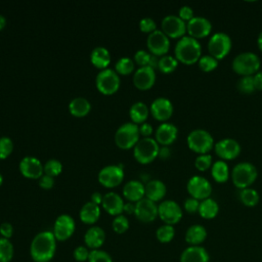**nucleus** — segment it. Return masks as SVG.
I'll return each instance as SVG.
<instances>
[{
    "label": "nucleus",
    "instance_id": "33",
    "mask_svg": "<svg viewBox=\"0 0 262 262\" xmlns=\"http://www.w3.org/2000/svg\"><path fill=\"white\" fill-rule=\"evenodd\" d=\"M211 175L217 183H225L229 178V167L225 161L218 160L211 167Z\"/></svg>",
    "mask_w": 262,
    "mask_h": 262
},
{
    "label": "nucleus",
    "instance_id": "51",
    "mask_svg": "<svg viewBox=\"0 0 262 262\" xmlns=\"http://www.w3.org/2000/svg\"><path fill=\"white\" fill-rule=\"evenodd\" d=\"M178 16L184 21H189L194 16L193 15V10L190 6L183 5L178 10Z\"/></svg>",
    "mask_w": 262,
    "mask_h": 262
},
{
    "label": "nucleus",
    "instance_id": "58",
    "mask_svg": "<svg viewBox=\"0 0 262 262\" xmlns=\"http://www.w3.org/2000/svg\"><path fill=\"white\" fill-rule=\"evenodd\" d=\"M134 209H135V204H133L132 202H127L124 204L123 211H125L126 213L132 214V213H134Z\"/></svg>",
    "mask_w": 262,
    "mask_h": 262
},
{
    "label": "nucleus",
    "instance_id": "12",
    "mask_svg": "<svg viewBox=\"0 0 262 262\" xmlns=\"http://www.w3.org/2000/svg\"><path fill=\"white\" fill-rule=\"evenodd\" d=\"M75 228L74 218L69 214H60L54 221L52 232L57 242H66L73 235Z\"/></svg>",
    "mask_w": 262,
    "mask_h": 262
},
{
    "label": "nucleus",
    "instance_id": "38",
    "mask_svg": "<svg viewBox=\"0 0 262 262\" xmlns=\"http://www.w3.org/2000/svg\"><path fill=\"white\" fill-rule=\"evenodd\" d=\"M178 66V60L172 55H163L159 58L158 69L164 74H170L176 70Z\"/></svg>",
    "mask_w": 262,
    "mask_h": 262
},
{
    "label": "nucleus",
    "instance_id": "35",
    "mask_svg": "<svg viewBox=\"0 0 262 262\" xmlns=\"http://www.w3.org/2000/svg\"><path fill=\"white\" fill-rule=\"evenodd\" d=\"M238 199L241 203L246 207H255L260 201V195L258 191L254 188H245L241 189L238 192Z\"/></svg>",
    "mask_w": 262,
    "mask_h": 262
},
{
    "label": "nucleus",
    "instance_id": "60",
    "mask_svg": "<svg viewBox=\"0 0 262 262\" xmlns=\"http://www.w3.org/2000/svg\"><path fill=\"white\" fill-rule=\"evenodd\" d=\"M257 45L259 50L262 52V31L259 33L258 37H257Z\"/></svg>",
    "mask_w": 262,
    "mask_h": 262
},
{
    "label": "nucleus",
    "instance_id": "25",
    "mask_svg": "<svg viewBox=\"0 0 262 262\" xmlns=\"http://www.w3.org/2000/svg\"><path fill=\"white\" fill-rule=\"evenodd\" d=\"M105 241V232L104 230L97 225H93L89 227L84 234V243L85 246L89 250L100 249Z\"/></svg>",
    "mask_w": 262,
    "mask_h": 262
},
{
    "label": "nucleus",
    "instance_id": "20",
    "mask_svg": "<svg viewBox=\"0 0 262 262\" xmlns=\"http://www.w3.org/2000/svg\"><path fill=\"white\" fill-rule=\"evenodd\" d=\"M156 82V72L149 66L139 67L133 74V83L140 90L149 89Z\"/></svg>",
    "mask_w": 262,
    "mask_h": 262
},
{
    "label": "nucleus",
    "instance_id": "17",
    "mask_svg": "<svg viewBox=\"0 0 262 262\" xmlns=\"http://www.w3.org/2000/svg\"><path fill=\"white\" fill-rule=\"evenodd\" d=\"M134 214L141 222H152L158 217V205L156 202L144 196L135 203Z\"/></svg>",
    "mask_w": 262,
    "mask_h": 262
},
{
    "label": "nucleus",
    "instance_id": "45",
    "mask_svg": "<svg viewBox=\"0 0 262 262\" xmlns=\"http://www.w3.org/2000/svg\"><path fill=\"white\" fill-rule=\"evenodd\" d=\"M44 172H45V174H47V175H50V176H56V175H58L60 172H61V170H62V165H61V163L58 161V160H56V159H49L46 163H45V165H44Z\"/></svg>",
    "mask_w": 262,
    "mask_h": 262
},
{
    "label": "nucleus",
    "instance_id": "32",
    "mask_svg": "<svg viewBox=\"0 0 262 262\" xmlns=\"http://www.w3.org/2000/svg\"><path fill=\"white\" fill-rule=\"evenodd\" d=\"M198 213L203 219H206V220L214 219L219 213V205L215 200L211 198L206 199L200 202Z\"/></svg>",
    "mask_w": 262,
    "mask_h": 262
},
{
    "label": "nucleus",
    "instance_id": "23",
    "mask_svg": "<svg viewBox=\"0 0 262 262\" xmlns=\"http://www.w3.org/2000/svg\"><path fill=\"white\" fill-rule=\"evenodd\" d=\"M179 262H210V255L202 246H188L182 251Z\"/></svg>",
    "mask_w": 262,
    "mask_h": 262
},
{
    "label": "nucleus",
    "instance_id": "48",
    "mask_svg": "<svg viewBox=\"0 0 262 262\" xmlns=\"http://www.w3.org/2000/svg\"><path fill=\"white\" fill-rule=\"evenodd\" d=\"M151 53L147 52L144 49H138L135 53H134V60L137 64H139L140 67L143 66H148L149 59H150Z\"/></svg>",
    "mask_w": 262,
    "mask_h": 262
},
{
    "label": "nucleus",
    "instance_id": "7",
    "mask_svg": "<svg viewBox=\"0 0 262 262\" xmlns=\"http://www.w3.org/2000/svg\"><path fill=\"white\" fill-rule=\"evenodd\" d=\"M159 149V143L155 138L142 137L133 146V155L139 163L147 164L158 157Z\"/></svg>",
    "mask_w": 262,
    "mask_h": 262
},
{
    "label": "nucleus",
    "instance_id": "26",
    "mask_svg": "<svg viewBox=\"0 0 262 262\" xmlns=\"http://www.w3.org/2000/svg\"><path fill=\"white\" fill-rule=\"evenodd\" d=\"M123 194L130 202H137L144 198L145 186L140 180L131 179L125 183L123 187Z\"/></svg>",
    "mask_w": 262,
    "mask_h": 262
},
{
    "label": "nucleus",
    "instance_id": "4",
    "mask_svg": "<svg viewBox=\"0 0 262 262\" xmlns=\"http://www.w3.org/2000/svg\"><path fill=\"white\" fill-rule=\"evenodd\" d=\"M260 58L259 56L251 51H246V52H241L237 54L231 62V68L232 71L242 76H253L257 72H259L260 69Z\"/></svg>",
    "mask_w": 262,
    "mask_h": 262
},
{
    "label": "nucleus",
    "instance_id": "11",
    "mask_svg": "<svg viewBox=\"0 0 262 262\" xmlns=\"http://www.w3.org/2000/svg\"><path fill=\"white\" fill-rule=\"evenodd\" d=\"M187 192L189 195L198 201H204L209 199L212 194V185L210 181L200 175L190 177L186 184Z\"/></svg>",
    "mask_w": 262,
    "mask_h": 262
},
{
    "label": "nucleus",
    "instance_id": "42",
    "mask_svg": "<svg viewBox=\"0 0 262 262\" xmlns=\"http://www.w3.org/2000/svg\"><path fill=\"white\" fill-rule=\"evenodd\" d=\"M112 227H113V229H114V231H115L116 233L122 234V233H124L125 231L128 230V228H129V220H128V218H127L125 215H123V214L117 215V216H115V218L113 219Z\"/></svg>",
    "mask_w": 262,
    "mask_h": 262
},
{
    "label": "nucleus",
    "instance_id": "36",
    "mask_svg": "<svg viewBox=\"0 0 262 262\" xmlns=\"http://www.w3.org/2000/svg\"><path fill=\"white\" fill-rule=\"evenodd\" d=\"M175 236V228L173 225L163 224L158 227L156 231V237L161 244H169Z\"/></svg>",
    "mask_w": 262,
    "mask_h": 262
},
{
    "label": "nucleus",
    "instance_id": "6",
    "mask_svg": "<svg viewBox=\"0 0 262 262\" xmlns=\"http://www.w3.org/2000/svg\"><path fill=\"white\" fill-rule=\"evenodd\" d=\"M139 126L134 122H125L118 127L115 133V141L121 148H130L139 140Z\"/></svg>",
    "mask_w": 262,
    "mask_h": 262
},
{
    "label": "nucleus",
    "instance_id": "2",
    "mask_svg": "<svg viewBox=\"0 0 262 262\" xmlns=\"http://www.w3.org/2000/svg\"><path fill=\"white\" fill-rule=\"evenodd\" d=\"M174 53L178 61L190 66L201 58L202 45L196 39L185 35L176 42Z\"/></svg>",
    "mask_w": 262,
    "mask_h": 262
},
{
    "label": "nucleus",
    "instance_id": "24",
    "mask_svg": "<svg viewBox=\"0 0 262 262\" xmlns=\"http://www.w3.org/2000/svg\"><path fill=\"white\" fill-rule=\"evenodd\" d=\"M102 207L111 215L117 216L122 214L124 209V201L122 196L115 191H107L102 198Z\"/></svg>",
    "mask_w": 262,
    "mask_h": 262
},
{
    "label": "nucleus",
    "instance_id": "19",
    "mask_svg": "<svg viewBox=\"0 0 262 262\" xmlns=\"http://www.w3.org/2000/svg\"><path fill=\"white\" fill-rule=\"evenodd\" d=\"M149 111L155 119L159 121H166L172 116L174 108L173 103L169 98L160 96L151 101Z\"/></svg>",
    "mask_w": 262,
    "mask_h": 262
},
{
    "label": "nucleus",
    "instance_id": "62",
    "mask_svg": "<svg viewBox=\"0 0 262 262\" xmlns=\"http://www.w3.org/2000/svg\"><path fill=\"white\" fill-rule=\"evenodd\" d=\"M2 182H3V176H2V174L0 173V185L2 184Z\"/></svg>",
    "mask_w": 262,
    "mask_h": 262
},
{
    "label": "nucleus",
    "instance_id": "30",
    "mask_svg": "<svg viewBox=\"0 0 262 262\" xmlns=\"http://www.w3.org/2000/svg\"><path fill=\"white\" fill-rule=\"evenodd\" d=\"M91 108L89 100L83 96H77L71 99L69 102L70 113L75 117H84L86 116Z\"/></svg>",
    "mask_w": 262,
    "mask_h": 262
},
{
    "label": "nucleus",
    "instance_id": "59",
    "mask_svg": "<svg viewBox=\"0 0 262 262\" xmlns=\"http://www.w3.org/2000/svg\"><path fill=\"white\" fill-rule=\"evenodd\" d=\"M158 63H159V57L154 55V54H151L149 62H148V66L155 70V69L158 68Z\"/></svg>",
    "mask_w": 262,
    "mask_h": 262
},
{
    "label": "nucleus",
    "instance_id": "52",
    "mask_svg": "<svg viewBox=\"0 0 262 262\" xmlns=\"http://www.w3.org/2000/svg\"><path fill=\"white\" fill-rule=\"evenodd\" d=\"M0 234H1V237L10 239V237L13 234V226H12V224L9 223V222H2L0 224Z\"/></svg>",
    "mask_w": 262,
    "mask_h": 262
},
{
    "label": "nucleus",
    "instance_id": "16",
    "mask_svg": "<svg viewBox=\"0 0 262 262\" xmlns=\"http://www.w3.org/2000/svg\"><path fill=\"white\" fill-rule=\"evenodd\" d=\"M124 178L123 165H106L98 172L99 182L106 187H114L121 183Z\"/></svg>",
    "mask_w": 262,
    "mask_h": 262
},
{
    "label": "nucleus",
    "instance_id": "53",
    "mask_svg": "<svg viewBox=\"0 0 262 262\" xmlns=\"http://www.w3.org/2000/svg\"><path fill=\"white\" fill-rule=\"evenodd\" d=\"M38 183L41 187L45 188V189H49L53 186L54 184V180H53V177L50 176V175H47V174H42L39 178H38Z\"/></svg>",
    "mask_w": 262,
    "mask_h": 262
},
{
    "label": "nucleus",
    "instance_id": "50",
    "mask_svg": "<svg viewBox=\"0 0 262 262\" xmlns=\"http://www.w3.org/2000/svg\"><path fill=\"white\" fill-rule=\"evenodd\" d=\"M199 207H200V201H198L191 196L187 198L183 203L184 210L189 214H194V213L199 212Z\"/></svg>",
    "mask_w": 262,
    "mask_h": 262
},
{
    "label": "nucleus",
    "instance_id": "1",
    "mask_svg": "<svg viewBox=\"0 0 262 262\" xmlns=\"http://www.w3.org/2000/svg\"><path fill=\"white\" fill-rule=\"evenodd\" d=\"M56 238L52 231L38 232L30 245V256L34 262H50L56 252Z\"/></svg>",
    "mask_w": 262,
    "mask_h": 262
},
{
    "label": "nucleus",
    "instance_id": "56",
    "mask_svg": "<svg viewBox=\"0 0 262 262\" xmlns=\"http://www.w3.org/2000/svg\"><path fill=\"white\" fill-rule=\"evenodd\" d=\"M170 155H171V149H170L168 146L163 145L162 147H160L158 157H160L161 159H164V160H165V159H168V158L170 157Z\"/></svg>",
    "mask_w": 262,
    "mask_h": 262
},
{
    "label": "nucleus",
    "instance_id": "22",
    "mask_svg": "<svg viewBox=\"0 0 262 262\" xmlns=\"http://www.w3.org/2000/svg\"><path fill=\"white\" fill-rule=\"evenodd\" d=\"M178 135V129L173 123L164 122L156 130V140L158 143L168 146L173 143Z\"/></svg>",
    "mask_w": 262,
    "mask_h": 262
},
{
    "label": "nucleus",
    "instance_id": "40",
    "mask_svg": "<svg viewBox=\"0 0 262 262\" xmlns=\"http://www.w3.org/2000/svg\"><path fill=\"white\" fill-rule=\"evenodd\" d=\"M198 64H199V68L203 72L210 73L218 67V60L216 58H214L212 55L206 54V55L201 56V58L198 61Z\"/></svg>",
    "mask_w": 262,
    "mask_h": 262
},
{
    "label": "nucleus",
    "instance_id": "10",
    "mask_svg": "<svg viewBox=\"0 0 262 262\" xmlns=\"http://www.w3.org/2000/svg\"><path fill=\"white\" fill-rule=\"evenodd\" d=\"M182 215L180 205L173 200H165L158 205V216L164 224L174 225L181 220Z\"/></svg>",
    "mask_w": 262,
    "mask_h": 262
},
{
    "label": "nucleus",
    "instance_id": "21",
    "mask_svg": "<svg viewBox=\"0 0 262 262\" xmlns=\"http://www.w3.org/2000/svg\"><path fill=\"white\" fill-rule=\"evenodd\" d=\"M21 174L29 178H39L44 172V166L41 161L34 156H25L19 162Z\"/></svg>",
    "mask_w": 262,
    "mask_h": 262
},
{
    "label": "nucleus",
    "instance_id": "9",
    "mask_svg": "<svg viewBox=\"0 0 262 262\" xmlns=\"http://www.w3.org/2000/svg\"><path fill=\"white\" fill-rule=\"evenodd\" d=\"M119 74L111 69L105 68L98 72L95 78V84L97 89L103 94H112L116 92L120 87Z\"/></svg>",
    "mask_w": 262,
    "mask_h": 262
},
{
    "label": "nucleus",
    "instance_id": "39",
    "mask_svg": "<svg viewBox=\"0 0 262 262\" xmlns=\"http://www.w3.org/2000/svg\"><path fill=\"white\" fill-rule=\"evenodd\" d=\"M115 69L118 74H121V75L130 74L134 70V61L131 57L122 56L116 61Z\"/></svg>",
    "mask_w": 262,
    "mask_h": 262
},
{
    "label": "nucleus",
    "instance_id": "28",
    "mask_svg": "<svg viewBox=\"0 0 262 262\" xmlns=\"http://www.w3.org/2000/svg\"><path fill=\"white\" fill-rule=\"evenodd\" d=\"M144 186H145V198L154 202H158L162 200L167 192L166 184L160 179H150L146 182Z\"/></svg>",
    "mask_w": 262,
    "mask_h": 262
},
{
    "label": "nucleus",
    "instance_id": "34",
    "mask_svg": "<svg viewBox=\"0 0 262 262\" xmlns=\"http://www.w3.org/2000/svg\"><path fill=\"white\" fill-rule=\"evenodd\" d=\"M149 110L148 106L143 101H136L134 102L130 108H129V115L134 123H143L147 116H148Z\"/></svg>",
    "mask_w": 262,
    "mask_h": 262
},
{
    "label": "nucleus",
    "instance_id": "61",
    "mask_svg": "<svg viewBox=\"0 0 262 262\" xmlns=\"http://www.w3.org/2000/svg\"><path fill=\"white\" fill-rule=\"evenodd\" d=\"M5 25H6V18L4 17V15L0 14V30L3 29L5 27Z\"/></svg>",
    "mask_w": 262,
    "mask_h": 262
},
{
    "label": "nucleus",
    "instance_id": "29",
    "mask_svg": "<svg viewBox=\"0 0 262 262\" xmlns=\"http://www.w3.org/2000/svg\"><path fill=\"white\" fill-rule=\"evenodd\" d=\"M79 216L83 223L94 224L99 219L100 207H99V205H97L91 201L86 202L80 209Z\"/></svg>",
    "mask_w": 262,
    "mask_h": 262
},
{
    "label": "nucleus",
    "instance_id": "27",
    "mask_svg": "<svg viewBox=\"0 0 262 262\" xmlns=\"http://www.w3.org/2000/svg\"><path fill=\"white\" fill-rule=\"evenodd\" d=\"M207 229L201 224L189 226L184 234V239L189 246H201L207 238Z\"/></svg>",
    "mask_w": 262,
    "mask_h": 262
},
{
    "label": "nucleus",
    "instance_id": "44",
    "mask_svg": "<svg viewBox=\"0 0 262 262\" xmlns=\"http://www.w3.org/2000/svg\"><path fill=\"white\" fill-rule=\"evenodd\" d=\"M87 262H113V258L107 252L101 249H96L90 250Z\"/></svg>",
    "mask_w": 262,
    "mask_h": 262
},
{
    "label": "nucleus",
    "instance_id": "54",
    "mask_svg": "<svg viewBox=\"0 0 262 262\" xmlns=\"http://www.w3.org/2000/svg\"><path fill=\"white\" fill-rule=\"evenodd\" d=\"M139 132L144 137H149V135L152 133V126L147 122H143L139 126Z\"/></svg>",
    "mask_w": 262,
    "mask_h": 262
},
{
    "label": "nucleus",
    "instance_id": "5",
    "mask_svg": "<svg viewBox=\"0 0 262 262\" xmlns=\"http://www.w3.org/2000/svg\"><path fill=\"white\" fill-rule=\"evenodd\" d=\"M186 142L189 149L199 155L208 154L215 144L212 134L205 129L191 130L187 135Z\"/></svg>",
    "mask_w": 262,
    "mask_h": 262
},
{
    "label": "nucleus",
    "instance_id": "49",
    "mask_svg": "<svg viewBox=\"0 0 262 262\" xmlns=\"http://www.w3.org/2000/svg\"><path fill=\"white\" fill-rule=\"evenodd\" d=\"M139 28L144 33H151L157 30V24L151 17L145 16L139 20Z\"/></svg>",
    "mask_w": 262,
    "mask_h": 262
},
{
    "label": "nucleus",
    "instance_id": "46",
    "mask_svg": "<svg viewBox=\"0 0 262 262\" xmlns=\"http://www.w3.org/2000/svg\"><path fill=\"white\" fill-rule=\"evenodd\" d=\"M13 149V142L8 136L0 137V158L4 159L10 155Z\"/></svg>",
    "mask_w": 262,
    "mask_h": 262
},
{
    "label": "nucleus",
    "instance_id": "43",
    "mask_svg": "<svg viewBox=\"0 0 262 262\" xmlns=\"http://www.w3.org/2000/svg\"><path fill=\"white\" fill-rule=\"evenodd\" d=\"M212 162H213V158L210 154H205V155H199L195 160H194V167L201 171H207L209 168L212 167Z\"/></svg>",
    "mask_w": 262,
    "mask_h": 262
},
{
    "label": "nucleus",
    "instance_id": "13",
    "mask_svg": "<svg viewBox=\"0 0 262 262\" xmlns=\"http://www.w3.org/2000/svg\"><path fill=\"white\" fill-rule=\"evenodd\" d=\"M146 45L151 54L156 56H163L166 55L170 48V40L162 30L157 29L148 34Z\"/></svg>",
    "mask_w": 262,
    "mask_h": 262
},
{
    "label": "nucleus",
    "instance_id": "14",
    "mask_svg": "<svg viewBox=\"0 0 262 262\" xmlns=\"http://www.w3.org/2000/svg\"><path fill=\"white\" fill-rule=\"evenodd\" d=\"M161 28L169 38L180 39L185 36L186 33V23L175 14H168L164 16L161 21Z\"/></svg>",
    "mask_w": 262,
    "mask_h": 262
},
{
    "label": "nucleus",
    "instance_id": "55",
    "mask_svg": "<svg viewBox=\"0 0 262 262\" xmlns=\"http://www.w3.org/2000/svg\"><path fill=\"white\" fill-rule=\"evenodd\" d=\"M254 86H255V90L258 91H262V71L257 72L254 76Z\"/></svg>",
    "mask_w": 262,
    "mask_h": 262
},
{
    "label": "nucleus",
    "instance_id": "3",
    "mask_svg": "<svg viewBox=\"0 0 262 262\" xmlns=\"http://www.w3.org/2000/svg\"><path fill=\"white\" fill-rule=\"evenodd\" d=\"M230 176L233 185L241 190L249 188L256 181L258 171L254 164L250 162H241L232 168Z\"/></svg>",
    "mask_w": 262,
    "mask_h": 262
},
{
    "label": "nucleus",
    "instance_id": "31",
    "mask_svg": "<svg viewBox=\"0 0 262 262\" xmlns=\"http://www.w3.org/2000/svg\"><path fill=\"white\" fill-rule=\"evenodd\" d=\"M90 60L95 67L100 68L101 70L105 69L111 61L110 51L103 46H97L92 49L90 53Z\"/></svg>",
    "mask_w": 262,
    "mask_h": 262
},
{
    "label": "nucleus",
    "instance_id": "15",
    "mask_svg": "<svg viewBox=\"0 0 262 262\" xmlns=\"http://www.w3.org/2000/svg\"><path fill=\"white\" fill-rule=\"evenodd\" d=\"M241 150L239 143L233 138H223L214 144V151L222 161L236 159L239 156Z\"/></svg>",
    "mask_w": 262,
    "mask_h": 262
},
{
    "label": "nucleus",
    "instance_id": "8",
    "mask_svg": "<svg viewBox=\"0 0 262 262\" xmlns=\"http://www.w3.org/2000/svg\"><path fill=\"white\" fill-rule=\"evenodd\" d=\"M231 46V38L224 32L214 33L208 41L209 53L217 60L223 59L230 52Z\"/></svg>",
    "mask_w": 262,
    "mask_h": 262
},
{
    "label": "nucleus",
    "instance_id": "18",
    "mask_svg": "<svg viewBox=\"0 0 262 262\" xmlns=\"http://www.w3.org/2000/svg\"><path fill=\"white\" fill-rule=\"evenodd\" d=\"M212 32L211 21L204 16H193L186 23V33L194 39H202L209 36Z\"/></svg>",
    "mask_w": 262,
    "mask_h": 262
},
{
    "label": "nucleus",
    "instance_id": "37",
    "mask_svg": "<svg viewBox=\"0 0 262 262\" xmlns=\"http://www.w3.org/2000/svg\"><path fill=\"white\" fill-rule=\"evenodd\" d=\"M14 256L13 244L8 238L0 237V262H10Z\"/></svg>",
    "mask_w": 262,
    "mask_h": 262
},
{
    "label": "nucleus",
    "instance_id": "47",
    "mask_svg": "<svg viewBox=\"0 0 262 262\" xmlns=\"http://www.w3.org/2000/svg\"><path fill=\"white\" fill-rule=\"evenodd\" d=\"M90 250L86 246H78L74 249L73 257L77 262H86L88 261Z\"/></svg>",
    "mask_w": 262,
    "mask_h": 262
},
{
    "label": "nucleus",
    "instance_id": "41",
    "mask_svg": "<svg viewBox=\"0 0 262 262\" xmlns=\"http://www.w3.org/2000/svg\"><path fill=\"white\" fill-rule=\"evenodd\" d=\"M236 88H237V90L241 93H244V94H251V93H253L255 91L253 76L241 77V79L237 81Z\"/></svg>",
    "mask_w": 262,
    "mask_h": 262
},
{
    "label": "nucleus",
    "instance_id": "57",
    "mask_svg": "<svg viewBox=\"0 0 262 262\" xmlns=\"http://www.w3.org/2000/svg\"><path fill=\"white\" fill-rule=\"evenodd\" d=\"M102 198H103V195L99 191H94L91 194V202H93L97 205H100L102 203Z\"/></svg>",
    "mask_w": 262,
    "mask_h": 262
}]
</instances>
